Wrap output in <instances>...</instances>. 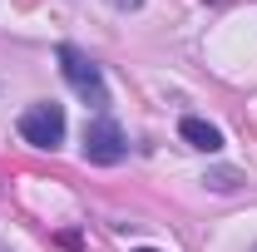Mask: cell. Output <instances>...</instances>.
Segmentation results:
<instances>
[{
    "label": "cell",
    "instance_id": "obj_1",
    "mask_svg": "<svg viewBox=\"0 0 257 252\" xmlns=\"http://www.w3.org/2000/svg\"><path fill=\"white\" fill-rule=\"evenodd\" d=\"M60 69L64 79H69V89L74 94H84L89 104H94L99 114L109 109V89H104V74H99V64L84 55V50H74V45H60Z\"/></svg>",
    "mask_w": 257,
    "mask_h": 252
},
{
    "label": "cell",
    "instance_id": "obj_2",
    "mask_svg": "<svg viewBox=\"0 0 257 252\" xmlns=\"http://www.w3.org/2000/svg\"><path fill=\"white\" fill-rule=\"evenodd\" d=\"M20 139L35 144V149H60L64 144V109L50 99V104H30L20 114Z\"/></svg>",
    "mask_w": 257,
    "mask_h": 252
},
{
    "label": "cell",
    "instance_id": "obj_3",
    "mask_svg": "<svg viewBox=\"0 0 257 252\" xmlns=\"http://www.w3.org/2000/svg\"><path fill=\"white\" fill-rule=\"evenodd\" d=\"M128 154V139H124V129L114 124L109 114H99V119H89L84 124V158L89 163H119V158Z\"/></svg>",
    "mask_w": 257,
    "mask_h": 252
},
{
    "label": "cell",
    "instance_id": "obj_4",
    "mask_svg": "<svg viewBox=\"0 0 257 252\" xmlns=\"http://www.w3.org/2000/svg\"><path fill=\"white\" fill-rule=\"evenodd\" d=\"M178 134H183V144L203 149V154H218V149H223V134L208 124V119H193V114H188V119L178 124Z\"/></svg>",
    "mask_w": 257,
    "mask_h": 252
},
{
    "label": "cell",
    "instance_id": "obj_5",
    "mask_svg": "<svg viewBox=\"0 0 257 252\" xmlns=\"http://www.w3.org/2000/svg\"><path fill=\"white\" fill-rule=\"evenodd\" d=\"M203 183H208V188H213V193H232V188H237V183H242V178H237L232 168H213V173H208Z\"/></svg>",
    "mask_w": 257,
    "mask_h": 252
},
{
    "label": "cell",
    "instance_id": "obj_6",
    "mask_svg": "<svg viewBox=\"0 0 257 252\" xmlns=\"http://www.w3.org/2000/svg\"><path fill=\"white\" fill-rule=\"evenodd\" d=\"M119 5H128V10H134V5H139V0H119Z\"/></svg>",
    "mask_w": 257,
    "mask_h": 252
},
{
    "label": "cell",
    "instance_id": "obj_7",
    "mask_svg": "<svg viewBox=\"0 0 257 252\" xmlns=\"http://www.w3.org/2000/svg\"><path fill=\"white\" fill-rule=\"evenodd\" d=\"M134 252H159V247H134Z\"/></svg>",
    "mask_w": 257,
    "mask_h": 252
},
{
    "label": "cell",
    "instance_id": "obj_8",
    "mask_svg": "<svg viewBox=\"0 0 257 252\" xmlns=\"http://www.w3.org/2000/svg\"><path fill=\"white\" fill-rule=\"evenodd\" d=\"M252 252H257V247H252Z\"/></svg>",
    "mask_w": 257,
    "mask_h": 252
}]
</instances>
